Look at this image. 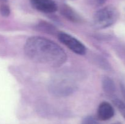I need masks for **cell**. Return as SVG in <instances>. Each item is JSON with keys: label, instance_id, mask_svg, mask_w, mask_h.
I'll list each match as a JSON object with an SVG mask.
<instances>
[{"label": "cell", "instance_id": "1", "mask_svg": "<svg viewBox=\"0 0 125 124\" xmlns=\"http://www.w3.org/2000/svg\"><path fill=\"white\" fill-rule=\"evenodd\" d=\"M24 51L31 60L51 67L61 66L67 59V53L61 46L42 36L29 38L25 43Z\"/></svg>", "mask_w": 125, "mask_h": 124}, {"label": "cell", "instance_id": "2", "mask_svg": "<svg viewBox=\"0 0 125 124\" xmlns=\"http://www.w3.org/2000/svg\"><path fill=\"white\" fill-rule=\"evenodd\" d=\"M119 17V12L115 7L107 6L98 10L94 17V25L96 29H102L113 25Z\"/></svg>", "mask_w": 125, "mask_h": 124}, {"label": "cell", "instance_id": "3", "mask_svg": "<svg viewBox=\"0 0 125 124\" xmlns=\"http://www.w3.org/2000/svg\"><path fill=\"white\" fill-rule=\"evenodd\" d=\"M77 86L69 77H59L54 79L50 85V90L53 94L59 97L68 96L76 90Z\"/></svg>", "mask_w": 125, "mask_h": 124}, {"label": "cell", "instance_id": "4", "mask_svg": "<svg viewBox=\"0 0 125 124\" xmlns=\"http://www.w3.org/2000/svg\"><path fill=\"white\" fill-rule=\"evenodd\" d=\"M57 37L59 41L71 51L79 55H84L86 52L85 46L76 38L65 32H59Z\"/></svg>", "mask_w": 125, "mask_h": 124}, {"label": "cell", "instance_id": "5", "mask_svg": "<svg viewBox=\"0 0 125 124\" xmlns=\"http://www.w3.org/2000/svg\"><path fill=\"white\" fill-rule=\"evenodd\" d=\"M33 7L40 12L54 13L57 10L56 2L52 0H30Z\"/></svg>", "mask_w": 125, "mask_h": 124}, {"label": "cell", "instance_id": "6", "mask_svg": "<svg viewBox=\"0 0 125 124\" xmlns=\"http://www.w3.org/2000/svg\"><path fill=\"white\" fill-rule=\"evenodd\" d=\"M114 115V109L112 106L107 102L100 103L97 110V117L100 120H107Z\"/></svg>", "mask_w": 125, "mask_h": 124}, {"label": "cell", "instance_id": "7", "mask_svg": "<svg viewBox=\"0 0 125 124\" xmlns=\"http://www.w3.org/2000/svg\"><path fill=\"white\" fill-rule=\"evenodd\" d=\"M60 11L61 14L70 21L73 23H79L81 21V18L79 14L68 5H62Z\"/></svg>", "mask_w": 125, "mask_h": 124}, {"label": "cell", "instance_id": "8", "mask_svg": "<svg viewBox=\"0 0 125 124\" xmlns=\"http://www.w3.org/2000/svg\"><path fill=\"white\" fill-rule=\"evenodd\" d=\"M103 88L104 91L109 94H113L115 90L114 83L109 77H105L103 80Z\"/></svg>", "mask_w": 125, "mask_h": 124}, {"label": "cell", "instance_id": "9", "mask_svg": "<svg viewBox=\"0 0 125 124\" xmlns=\"http://www.w3.org/2000/svg\"><path fill=\"white\" fill-rule=\"evenodd\" d=\"M114 104L115 105L117 109L119 110L120 113H121L123 117L125 119V104L122 102L121 100L118 99V98H115L113 100Z\"/></svg>", "mask_w": 125, "mask_h": 124}, {"label": "cell", "instance_id": "10", "mask_svg": "<svg viewBox=\"0 0 125 124\" xmlns=\"http://www.w3.org/2000/svg\"><path fill=\"white\" fill-rule=\"evenodd\" d=\"M39 29L48 33L52 32V34H54L56 30L55 28L52 25L47 23H44V22H42L39 24Z\"/></svg>", "mask_w": 125, "mask_h": 124}, {"label": "cell", "instance_id": "11", "mask_svg": "<svg viewBox=\"0 0 125 124\" xmlns=\"http://www.w3.org/2000/svg\"><path fill=\"white\" fill-rule=\"evenodd\" d=\"M0 13H1V15H2L3 17H7L9 16L10 13V9L9 6L6 4L2 3L0 6Z\"/></svg>", "mask_w": 125, "mask_h": 124}, {"label": "cell", "instance_id": "12", "mask_svg": "<svg viewBox=\"0 0 125 124\" xmlns=\"http://www.w3.org/2000/svg\"><path fill=\"white\" fill-rule=\"evenodd\" d=\"M81 124H101L98 119L93 116H87L84 118L82 121Z\"/></svg>", "mask_w": 125, "mask_h": 124}, {"label": "cell", "instance_id": "13", "mask_svg": "<svg viewBox=\"0 0 125 124\" xmlns=\"http://www.w3.org/2000/svg\"><path fill=\"white\" fill-rule=\"evenodd\" d=\"M87 1L89 4L92 6L98 7L104 4L106 2V0H87Z\"/></svg>", "mask_w": 125, "mask_h": 124}, {"label": "cell", "instance_id": "14", "mask_svg": "<svg viewBox=\"0 0 125 124\" xmlns=\"http://www.w3.org/2000/svg\"><path fill=\"white\" fill-rule=\"evenodd\" d=\"M8 0H0V2H2V3H6V2H7Z\"/></svg>", "mask_w": 125, "mask_h": 124}, {"label": "cell", "instance_id": "15", "mask_svg": "<svg viewBox=\"0 0 125 124\" xmlns=\"http://www.w3.org/2000/svg\"><path fill=\"white\" fill-rule=\"evenodd\" d=\"M122 91H123V95H124V97H125V88H123Z\"/></svg>", "mask_w": 125, "mask_h": 124}]
</instances>
